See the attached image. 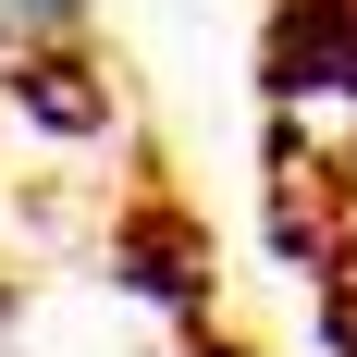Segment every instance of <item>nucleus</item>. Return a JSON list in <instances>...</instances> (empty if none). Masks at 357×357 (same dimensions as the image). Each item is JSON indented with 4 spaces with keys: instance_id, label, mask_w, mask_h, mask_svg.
Wrapping results in <instances>:
<instances>
[{
    "instance_id": "1",
    "label": "nucleus",
    "mask_w": 357,
    "mask_h": 357,
    "mask_svg": "<svg viewBox=\"0 0 357 357\" xmlns=\"http://www.w3.org/2000/svg\"><path fill=\"white\" fill-rule=\"evenodd\" d=\"M86 0H0V50H37V37H62Z\"/></svg>"
}]
</instances>
